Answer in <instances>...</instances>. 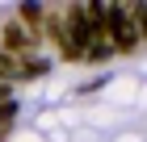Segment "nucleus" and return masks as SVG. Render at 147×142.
<instances>
[{"label": "nucleus", "mask_w": 147, "mask_h": 142, "mask_svg": "<svg viewBox=\"0 0 147 142\" xmlns=\"http://www.w3.org/2000/svg\"><path fill=\"white\" fill-rule=\"evenodd\" d=\"M0 142H9V130H0Z\"/></svg>", "instance_id": "nucleus-4"}, {"label": "nucleus", "mask_w": 147, "mask_h": 142, "mask_svg": "<svg viewBox=\"0 0 147 142\" xmlns=\"http://www.w3.org/2000/svg\"><path fill=\"white\" fill-rule=\"evenodd\" d=\"M4 79H17V63H13L9 55H0V84Z\"/></svg>", "instance_id": "nucleus-3"}, {"label": "nucleus", "mask_w": 147, "mask_h": 142, "mask_svg": "<svg viewBox=\"0 0 147 142\" xmlns=\"http://www.w3.org/2000/svg\"><path fill=\"white\" fill-rule=\"evenodd\" d=\"M38 46H42V33L25 29L17 17L0 25V55H9L13 63H21V59H38Z\"/></svg>", "instance_id": "nucleus-1"}, {"label": "nucleus", "mask_w": 147, "mask_h": 142, "mask_svg": "<svg viewBox=\"0 0 147 142\" xmlns=\"http://www.w3.org/2000/svg\"><path fill=\"white\" fill-rule=\"evenodd\" d=\"M46 71H51L46 59H21V63H17V79H38V75H46Z\"/></svg>", "instance_id": "nucleus-2"}]
</instances>
